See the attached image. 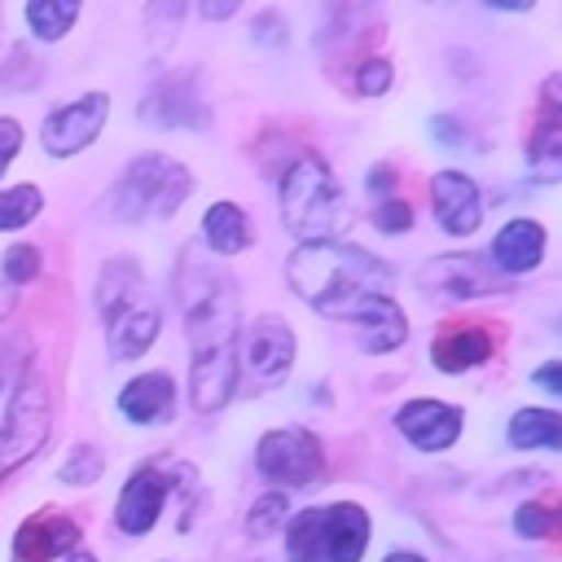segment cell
<instances>
[{
  "instance_id": "obj_1",
  "label": "cell",
  "mask_w": 562,
  "mask_h": 562,
  "mask_svg": "<svg viewBox=\"0 0 562 562\" xmlns=\"http://www.w3.org/2000/svg\"><path fill=\"white\" fill-rule=\"evenodd\" d=\"M285 281L307 307H316L321 316H334V321H351L364 303L391 299V285H395L391 268L351 241L294 246L285 259Z\"/></svg>"
},
{
  "instance_id": "obj_2",
  "label": "cell",
  "mask_w": 562,
  "mask_h": 562,
  "mask_svg": "<svg viewBox=\"0 0 562 562\" xmlns=\"http://www.w3.org/2000/svg\"><path fill=\"white\" fill-rule=\"evenodd\" d=\"M277 202H281L285 228L303 246L307 241H338V233L351 224L338 176L329 171V162L321 154H307V149L285 162L281 184H277Z\"/></svg>"
},
{
  "instance_id": "obj_3",
  "label": "cell",
  "mask_w": 562,
  "mask_h": 562,
  "mask_svg": "<svg viewBox=\"0 0 562 562\" xmlns=\"http://www.w3.org/2000/svg\"><path fill=\"white\" fill-rule=\"evenodd\" d=\"M193 193V176L184 162L167 158V154H140L127 162L123 180L110 193V206L119 220H167L176 215V206Z\"/></svg>"
},
{
  "instance_id": "obj_4",
  "label": "cell",
  "mask_w": 562,
  "mask_h": 562,
  "mask_svg": "<svg viewBox=\"0 0 562 562\" xmlns=\"http://www.w3.org/2000/svg\"><path fill=\"white\" fill-rule=\"evenodd\" d=\"M101 312H105V338H110V356L114 360L145 356L154 347L158 329H162L158 307L140 290L136 263L127 268V281H114L110 268H105V277H101Z\"/></svg>"
},
{
  "instance_id": "obj_5",
  "label": "cell",
  "mask_w": 562,
  "mask_h": 562,
  "mask_svg": "<svg viewBox=\"0 0 562 562\" xmlns=\"http://www.w3.org/2000/svg\"><path fill=\"white\" fill-rule=\"evenodd\" d=\"M255 465L272 487H307L325 474V443L307 426H277L255 443Z\"/></svg>"
},
{
  "instance_id": "obj_6",
  "label": "cell",
  "mask_w": 562,
  "mask_h": 562,
  "mask_svg": "<svg viewBox=\"0 0 562 562\" xmlns=\"http://www.w3.org/2000/svg\"><path fill=\"white\" fill-rule=\"evenodd\" d=\"M417 285L439 299V303H470V299H487L505 290V277L487 263V255H470V250H452L430 259L417 272Z\"/></svg>"
},
{
  "instance_id": "obj_7",
  "label": "cell",
  "mask_w": 562,
  "mask_h": 562,
  "mask_svg": "<svg viewBox=\"0 0 562 562\" xmlns=\"http://www.w3.org/2000/svg\"><path fill=\"white\" fill-rule=\"evenodd\" d=\"M44 439H48V386L40 378H26L0 422V479L22 461H31Z\"/></svg>"
},
{
  "instance_id": "obj_8",
  "label": "cell",
  "mask_w": 562,
  "mask_h": 562,
  "mask_svg": "<svg viewBox=\"0 0 562 562\" xmlns=\"http://www.w3.org/2000/svg\"><path fill=\"white\" fill-rule=\"evenodd\" d=\"M522 149L536 184H562V70L540 83Z\"/></svg>"
},
{
  "instance_id": "obj_9",
  "label": "cell",
  "mask_w": 562,
  "mask_h": 562,
  "mask_svg": "<svg viewBox=\"0 0 562 562\" xmlns=\"http://www.w3.org/2000/svg\"><path fill=\"white\" fill-rule=\"evenodd\" d=\"M294 329L281 316H255L241 334V351H237V369L250 373V382L259 386H281L294 369Z\"/></svg>"
},
{
  "instance_id": "obj_10",
  "label": "cell",
  "mask_w": 562,
  "mask_h": 562,
  "mask_svg": "<svg viewBox=\"0 0 562 562\" xmlns=\"http://www.w3.org/2000/svg\"><path fill=\"white\" fill-rule=\"evenodd\" d=\"M430 211L448 237H470L483 224V193L465 171L443 167L430 176Z\"/></svg>"
},
{
  "instance_id": "obj_11",
  "label": "cell",
  "mask_w": 562,
  "mask_h": 562,
  "mask_svg": "<svg viewBox=\"0 0 562 562\" xmlns=\"http://www.w3.org/2000/svg\"><path fill=\"white\" fill-rule=\"evenodd\" d=\"M105 114H110V97H105V92H88V97H79V101H70V105L53 110V114L44 119L40 140H44V149H48L53 158L79 154L83 145L97 140Z\"/></svg>"
},
{
  "instance_id": "obj_12",
  "label": "cell",
  "mask_w": 562,
  "mask_h": 562,
  "mask_svg": "<svg viewBox=\"0 0 562 562\" xmlns=\"http://www.w3.org/2000/svg\"><path fill=\"white\" fill-rule=\"evenodd\" d=\"M237 342L193 347L189 360V400L198 413H220L237 391Z\"/></svg>"
},
{
  "instance_id": "obj_13",
  "label": "cell",
  "mask_w": 562,
  "mask_h": 562,
  "mask_svg": "<svg viewBox=\"0 0 562 562\" xmlns=\"http://www.w3.org/2000/svg\"><path fill=\"white\" fill-rule=\"evenodd\" d=\"M395 430H400L417 452H443V448H452V443L461 439V408L422 395V400L400 404Z\"/></svg>"
},
{
  "instance_id": "obj_14",
  "label": "cell",
  "mask_w": 562,
  "mask_h": 562,
  "mask_svg": "<svg viewBox=\"0 0 562 562\" xmlns=\"http://www.w3.org/2000/svg\"><path fill=\"white\" fill-rule=\"evenodd\" d=\"M544 224L540 220H527V215H514L496 228L492 237V250H487V263L501 272V277H522V272H536L540 259H544Z\"/></svg>"
},
{
  "instance_id": "obj_15",
  "label": "cell",
  "mask_w": 562,
  "mask_h": 562,
  "mask_svg": "<svg viewBox=\"0 0 562 562\" xmlns=\"http://www.w3.org/2000/svg\"><path fill=\"white\" fill-rule=\"evenodd\" d=\"M369 514L356 501H334L321 509V562H360L369 549Z\"/></svg>"
},
{
  "instance_id": "obj_16",
  "label": "cell",
  "mask_w": 562,
  "mask_h": 562,
  "mask_svg": "<svg viewBox=\"0 0 562 562\" xmlns=\"http://www.w3.org/2000/svg\"><path fill=\"white\" fill-rule=\"evenodd\" d=\"M79 544V527L70 514L61 509H44L35 518H26L13 536V562H53L61 553H70Z\"/></svg>"
},
{
  "instance_id": "obj_17",
  "label": "cell",
  "mask_w": 562,
  "mask_h": 562,
  "mask_svg": "<svg viewBox=\"0 0 562 562\" xmlns=\"http://www.w3.org/2000/svg\"><path fill=\"white\" fill-rule=\"evenodd\" d=\"M162 505H167V479H162L154 465H145V470H136V474L123 483L119 505H114V522H119L127 536H145V531L158 522Z\"/></svg>"
},
{
  "instance_id": "obj_18",
  "label": "cell",
  "mask_w": 562,
  "mask_h": 562,
  "mask_svg": "<svg viewBox=\"0 0 562 562\" xmlns=\"http://www.w3.org/2000/svg\"><path fill=\"white\" fill-rule=\"evenodd\" d=\"M351 325H356V338H360V347H364L369 356H386V351L404 347V338H408V316H404V307H400L395 299H373V303H364V307L351 316Z\"/></svg>"
},
{
  "instance_id": "obj_19",
  "label": "cell",
  "mask_w": 562,
  "mask_h": 562,
  "mask_svg": "<svg viewBox=\"0 0 562 562\" xmlns=\"http://www.w3.org/2000/svg\"><path fill=\"white\" fill-rule=\"evenodd\" d=\"M492 347H496L492 329H483V325H448V329L435 338L430 360H435L439 373H465V369L483 364V360L492 356Z\"/></svg>"
},
{
  "instance_id": "obj_20",
  "label": "cell",
  "mask_w": 562,
  "mask_h": 562,
  "mask_svg": "<svg viewBox=\"0 0 562 562\" xmlns=\"http://www.w3.org/2000/svg\"><path fill=\"white\" fill-rule=\"evenodd\" d=\"M171 404H176V382H171V373H162V369L132 378V382L123 386V395H119L123 417L136 422V426L167 422V417H171Z\"/></svg>"
},
{
  "instance_id": "obj_21",
  "label": "cell",
  "mask_w": 562,
  "mask_h": 562,
  "mask_svg": "<svg viewBox=\"0 0 562 562\" xmlns=\"http://www.w3.org/2000/svg\"><path fill=\"white\" fill-rule=\"evenodd\" d=\"M140 119L145 123H158V127H202L206 123V110L193 97V83L189 79H167V83H158L145 97Z\"/></svg>"
},
{
  "instance_id": "obj_22",
  "label": "cell",
  "mask_w": 562,
  "mask_h": 562,
  "mask_svg": "<svg viewBox=\"0 0 562 562\" xmlns=\"http://www.w3.org/2000/svg\"><path fill=\"white\" fill-rule=\"evenodd\" d=\"M505 439H509V448H518V452H540V448L562 452V413H558V408L527 404V408H518V413L509 417Z\"/></svg>"
},
{
  "instance_id": "obj_23",
  "label": "cell",
  "mask_w": 562,
  "mask_h": 562,
  "mask_svg": "<svg viewBox=\"0 0 562 562\" xmlns=\"http://www.w3.org/2000/svg\"><path fill=\"white\" fill-rule=\"evenodd\" d=\"M202 237L215 255H241L255 241V228H250V215L237 202H211L206 215H202Z\"/></svg>"
},
{
  "instance_id": "obj_24",
  "label": "cell",
  "mask_w": 562,
  "mask_h": 562,
  "mask_svg": "<svg viewBox=\"0 0 562 562\" xmlns=\"http://www.w3.org/2000/svg\"><path fill=\"white\" fill-rule=\"evenodd\" d=\"M285 562H321V509H299L285 522Z\"/></svg>"
},
{
  "instance_id": "obj_25",
  "label": "cell",
  "mask_w": 562,
  "mask_h": 562,
  "mask_svg": "<svg viewBox=\"0 0 562 562\" xmlns=\"http://www.w3.org/2000/svg\"><path fill=\"white\" fill-rule=\"evenodd\" d=\"M75 18H79V4L75 0H31L26 4V22H31V31L40 40H61Z\"/></svg>"
},
{
  "instance_id": "obj_26",
  "label": "cell",
  "mask_w": 562,
  "mask_h": 562,
  "mask_svg": "<svg viewBox=\"0 0 562 562\" xmlns=\"http://www.w3.org/2000/svg\"><path fill=\"white\" fill-rule=\"evenodd\" d=\"M40 206H44V198H40L35 184L4 189V193H0V233H4V228H22V224H31V220L40 215Z\"/></svg>"
},
{
  "instance_id": "obj_27",
  "label": "cell",
  "mask_w": 562,
  "mask_h": 562,
  "mask_svg": "<svg viewBox=\"0 0 562 562\" xmlns=\"http://www.w3.org/2000/svg\"><path fill=\"white\" fill-rule=\"evenodd\" d=\"M285 492H263L255 505H250V514H246V527H250V536H268L272 527H281L285 522Z\"/></svg>"
},
{
  "instance_id": "obj_28",
  "label": "cell",
  "mask_w": 562,
  "mask_h": 562,
  "mask_svg": "<svg viewBox=\"0 0 562 562\" xmlns=\"http://www.w3.org/2000/svg\"><path fill=\"white\" fill-rule=\"evenodd\" d=\"M514 531H518L522 540H544V536L553 531V509H549L544 501L518 505V509H514Z\"/></svg>"
},
{
  "instance_id": "obj_29",
  "label": "cell",
  "mask_w": 562,
  "mask_h": 562,
  "mask_svg": "<svg viewBox=\"0 0 562 562\" xmlns=\"http://www.w3.org/2000/svg\"><path fill=\"white\" fill-rule=\"evenodd\" d=\"M391 79H395V70H391L386 57H369V61L356 66V92L360 97H382L391 88Z\"/></svg>"
},
{
  "instance_id": "obj_30",
  "label": "cell",
  "mask_w": 562,
  "mask_h": 562,
  "mask_svg": "<svg viewBox=\"0 0 562 562\" xmlns=\"http://www.w3.org/2000/svg\"><path fill=\"white\" fill-rule=\"evenodd\" d=\"M0 272H4V281H9V285L31 281V277L40 272V250H35V246H9V255H4Z\"/></svg>"
},
{
  "instance_id": "obj_31",
  "label": "cell",
  "mask_w": 562,
  "mask_h": 562,
  "mask_svg": "<svg viewBox=\"0 0 562 562\" xmlns=\"http://www.w3.org/2000/svg\"><path fill=\"white\" fill-rule=\"evenodd\" d=\"M373 224H378L382 233H408V228H413V211H408L404 198H378Z\"/></svg>"
},
{
  "instance_id": "obj_32",
  "label": "cell",
  "mask_w": 562,
  "mask_h": 562,
  "mask_svg": "<svg viewBox=\"0 0 562 562\" xmlns=\"http://www.w3.org/2000/svg\"><path fill=\"white\" fill-rule=\"evenodd\" d=\"M101 470H105V461H101L92 448H75V461L61 465V479H66V483H92Z\"/></svg>"
},
{
  "instance_id": "obj_33",
  "label": "cell",
  "mask_w": 562,
  "mask_h": 562,
  "mask_svg": "<svg viewBox=\"0 0 562 562\" xmlns=\"http://www.w3.org/2000/svg\"><path fill=\"white\" fill-rule=\"evenodd\" d=\"M18 149H22V127H18L13 119H0V176H4V167L13 162Z\"/></svg>"
},
{
  "instance_id": "obj_34",
  "label": "cell",
  "mask_w": 562,
  "mask_h": 562,
  "mask_svg": "<svg viewBox=\"0 0 562 562\" xmlns=\"http://www.w3.org/2000/svg\"><path fill=\"white\" fill-rule=\"evenodd\" d=\"M531 382H536L540 391H549V395H562V360L536 364V369H531Z\"/></svg>"
},
{
  "instance_id": "obj_35",
  "label": "cell",
  "mask_w": 562,
  "mask_h": 562,
  "mask_svg": "<svg viewBox=\"0 0 562 562\" xmlns=\"http://www.w3.org/2000/svg\"><path fill=\"white\" fill-rule=\"evenodd\" d=\"M435 132H439V136H448L443 145H461V123L452 127V119H448V114H439V119H435Z\"/></svg>"
},
{
  "instance_id": "obj_36",
  "label": "cell",
  "mask_w": 562,
  "mask_h": 562,
  "mask_svg": "<svg viewBox=\"0 0 562 562\" xmlns=\"http://www.w3.org/2000/svg\"><path fill=\"white\" fill-rule=\"evenodd\" d=\"M382 184H386V193H391V184H395V171H391V167H373V171H369V189L382 193Z\"/></svg>"
},
{
  "instance_id": "obj_37",
  "label": "cell",
  "mask_w": 562,
  "mask_h": 562,
  "mask_svg": "<svg viewBox=\"0 0 562 562\" xmlns=\"http://www.w3.org/2000/svg\"><path fill=\"white\" fill-rule=\"evenodd\" d=\"M382 562H426L422 553H408V549H395V553H386Z\"/></svg>"
},
{
  "instance_id": "obj_38",
  "label": "cell",
  "mask_w": 562,
  "mask_h": 562,
  "mask_svg": "<svg viewBox=\"0 0 562 562\" xmlns=\"http://www.w3.org/2000/svg\"><path fill=\"white\" fill-rule=\"evenodd\" d=\"M233 9H237V4H202V13H206V18H228Z\"/></svg>"
},
{
  "instance_id": "obj_39",
  "label": "cell",
  "mask_w": 562,
  "mask_h": 562,
  "mask_svg": "<svg viewBox=\"0 0 562 562\" xmlns=\"http://www.w3.org/2000/svg\"><path fill=\"white\" fill-rule=\"evenodd\" d=\"M66 562H97L92 553H66Z\"/></svg>"
},
{
  "instance_id": "obj_40",
  "label": "cell",
  "mask_w": 562,
  "mask_h": 562,
  "mask_svg": "<svg viewBox=\"0 0 562 562\" xmlns=\"http://www.w3.org/2000/svg\"><path fill=\"white\" fill-rule=\"evenodd\" d=\"M553 527H562V505H558V509H553Z\"/></svg>"
},
{
  "instance_id": "obj_41",
  "label": "cell",
  "mask_w": 562,
  "mask_h": 562,
  "mask_svg": "<svg viewBox=\"0 0 562 562\" xmlns=\"http://www.w3.org/2000/svg\"><path fill=\"white\" fill-rule=\"evenodd\" d=\"M558 329H562V316H558Z\"/></svg>"
},
{
  "instance_id": "obj_42",
  "label": "cell",
  "mask_w": 562,
  "mask_h": 562,
  "mask_svg": "<svg viewBox=\"0 0 562 562\" xmlns=\"http://www.w3.org/2000/svg\"><path fill=\"white\" fill-rule=\"evenodd\" d=\"M0 312H4V303H0Z\"/></svg>"
}]
</instances>
